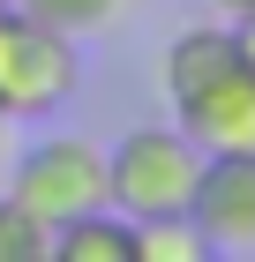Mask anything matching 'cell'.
Here are the masks:
<instances>
[{
	"mask_svg": "<svg viewBox=\"0 0 255 262\" xmlns=\"http://www.w3.org/2000/svg\"><path fill=\"white\" fill-rule=\"evenodd\" d=\"M233 38H240V53L255 60V8H248V15H233Z\"/></svg>",
	"mask_w": 255,
	"mask_h": 262,
	"instance_id": "obj_11",
	"label": "cell"
},
{
	"mask_svg": "<svg viewBox=\"0 0 255 262\" xmlns=\"http://www.w3.org/2000/svg\"><path fill=\"white\" fill-rule=\"evenodd\" d=\"M173 113H180V127L195 135L203 158H240V150H255V60L240 53L233 68H218L210 82H195Z\"/></svg>",
	"mask_w": 255,
	"mask_h": 262,
	"instance_id": "obj_4",
	"label": "cell"
},
{
	"mask_svg": "<svg viewBox=\"0 0 255 262\" xmlns=\"http://www.w3.org/2000/svg\"><path fill=\"white\" fill-rule=\"evenodd\" d=\"M8 8L30 15V23H53L68 38H98V30H113L128 15V0H8Z\"/></svg>",
	"mask_w": 255,
	"mask_h": 262,
	"instance_id": "obj_8",
	"label": "cell"
},
{
	"mask_svg": "<svg viewBox=\"0 0 255 262\" xmlns=\"http://www.w3.org/2000/svg\"><path fill=\"white\" fill-rule=\"evenodd\" d=\"M203 180V150L188 127H128V135L105 150V187H113V210L128 225L143 217H188Z\"/></svg>",
	"mask_w": 255,
	"mask_h": 262,
	"instance_id": "obj_1",
	"label": "cell"
},
{
	"mask_svg": "<svg viewBox=\"0 0 255 262\" xmlns=\"http://www.w3.org/2000/svg\"><path fill=\"white\" fill-rule=\"evenodd\" d=\"M135 262H210V240L195 232V217H143Z\"/></svg>",
	"mask_w": 255,
	"mask_h": 262,
	"instance_id": "obj_9",
	"label": "cell"
},
{
	"mask_svg": "<svg viewBox=\"0 0 255 262\" xmlns=\"http://www.w3.org/2000/svg\"><path fill=\"white\" fill-rule=\"evenodd\" d=\"M83 82V53L68 30L53 23H30L0 0V113H53V105L75 98Z\"/></svg>",
	"mask_w": 255,
	"mask_h": 262,
	"instance_id": "obj_3",
	"label": "cell"
},
{
	"mask_svg": "<svg viewBox=\"0 0 255 262\" xmlns=\"http://www.w3.org/2000/svg\"><path fill=\"white\" fill-rule=\"evenodd\" d=\"M195 232L210 240V255H255V150L240 158H203L195 202H188Z\"/></svg>",
	"mask_w": 255,
	"mask_h": 262,
	"instance_id": "obj_5",
	"label": "cell"
},
{
	"mask_svg": "<svg viewBox=\"0 0 255 262\" xmlns=\"http://www.w3.org/2000/svg\"><path fill=\"white\" fill-rule=\"evenodd\" d=\"M240 60V38H233V23H203V30H180L173 45H165V68H158V82H165V98H188L195 82H210L218 68H233Z\"/></svg>",
	"mask_w": 255,
	"mask_h": 262,
	"instance_id": "obj_6",
	"label": "cell"
},
{
	"mask_svg": "<svg viewBox=\"0 0 255 262\" xmlns=\"http://www.w3.org/2000/svg\"><path fill=\"white\" fill-rule=\"evenodd\" d=\"M45 255H53V232L15 195H0V262H45Z\"/></svg>",
	"mask_w": 255,
	"mask_h": 262,
	"instance_id": "obj_10",
	"label": "cell"
},
{
	"mask_svg": "<svg viewBox=\"0 0 255 262\" xmlns=\"http://www.w3.org/2000/svg\"><path fill=\"white\" fill-rule=\"evenodd\" d=\"M53 262H135V225L120 217L113 202L83 210V217L53 225Z\"/></svg>",
	"mask_w": 255,
	"mask_h": 262,
	"instance_id": "obj_7",
	"label": "cell"
},
{
	"mask_svg": "<svg viewBox=\"0 0 255 262\" xmlns=\"http://www.w3.org/2000/svg\"><path fill=\"white\" fill-rule=\"evenodd\" d=\"M8 195L30 210V217L53 232V225L83 217V210H105L113 187H105V150L83 135H45L30 142L15 165H8Z\"/></svg>",
	"mask_w": 255,
	"mask_h": 262,
	"instance_id": "obj_2",
	"label": "cell"
},
{
	"mask_svg": "<svg viewBox=\"0 0 255 262\" xmlns=\"http://www.w3.org/2000/svg\"><path fill=\"white\" fill-rule=\"evenodd\" d=\"M0 127H8V113H0Z\"/></svg>",
	"mask_w": 255,
	"mask_h": 262,
	"instance_id": "obj_13",
	"label": "cell"
},
{
	"mask_svg": "<svg viewBox=\"0 0 255 262\" xmlns=\"http://www.w3.org/2000/svg\"><path fill=\"white\" fill-rule=\"evenodd\" d=\"M210 8H218V15H225V23H233V15H248L255 0H210Z\"/></svg>",
	"mask_w": 255,
	"mask_h": 262,
	"instance_id": "obj_12",
	"label": "cell"
}]
</instances>
